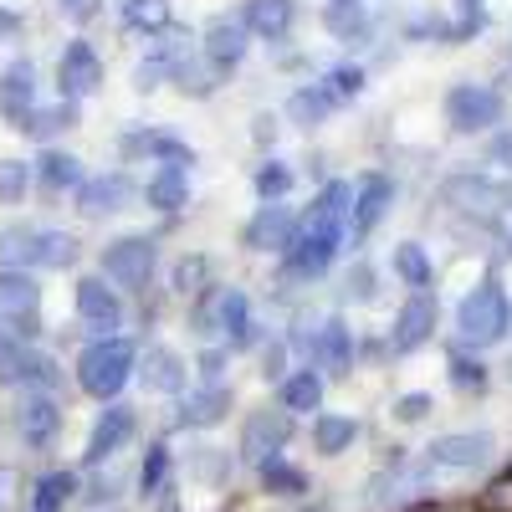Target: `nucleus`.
I'll use <instances>...</instances> for the list:
<instances>
[{"instance_id": "39", "label": "nucleus", "mask_w": 512, "mask_h": 512, "mask_svg": "<svg viewBox=\"0 0 512 512\" xmlns=\"http://www.w3.org/2000/svg\"><path fill=\"white\" fill-rule=\"evenodd\" d=\"M262 482H267V492H282V497H297L308 482H303V472L297 466H287L282 456H272V461H262Z\"/></svg>"}, {"instance_id": "31", "label": "nucleus", "mask_w": 512, "mask_h": 512, "mask_svg": "<svg viewBox=\"0 0 512 512\" xmlns=\"http://www.w3.org/2000/svg\"><path fill=\"white\" fill-rule=\"evenodd\" d=\"M72 123H77V103H67V98H62L57 108H31L16 128H26L31 139H52L57 128H72Z\"/></svg>"}, {"instance_id": "24", "label": "nucleus", "mask_w": 512, "mask_h": 512, "mask_svg": "<svg viewBox=\"0 0 512 512\" xmlns=\"http://www.w3.org/2000/svg\"><path fill=\"white\" fill-rule=\"evenodd\" d=\"M292 26V0H251L246 6V31L267 36V41H282Z\"/></svg>"}, {"instance_id": "42", "label": "nucleus", "mask_w": 512, "mask_h": 512, "mask_svg": "<svg viewBox=\"0 0 512 512\" xmlns=\"http://www.w3.org/2000/svg\"><path fill=\"white\" fill-rule=\"evenodd\" d=\"M287 185H292V169H287V164H277V159H272V164L256 169V195H262L267 205H272L277 195H287Z\"/></svg>"}, {"instance_id": "38", "label": "nucleus", "mask_w": 512, "mask_h": 512, "mask_svg": "<svg viewBox=\"0 0 512 512\" xmlns=\"http://www.w3.org/2000/svg\"><path fill=\"white\" fill-rule=\"evenodd\" d=\"M16 384H36L41 395H52V384H57V364L47 354H21V369H16Z\"/></svg>"}, {"instance_id": "9", "label": "nucleus", "mask_w": 512, "mask_h": 512, "mask_svg": "<svg viewBox=\"0 0 512 512\" xmlns=\"http://www.w3.org/2000/svg\"><path fill=\"white\" fill-rule=\"evenodd\" d=\"M431 333H436V297H431V292H415L410 303L395 313L390 349H395V354H415V349H420Z\"/></svg>"}, {"instance_id": "16", "label": "nucleus", "mask_w": 512, "mask_h": 512, "mask_svg": "<svg viewBox=\"0 0 512 512\" xmlns=\"http://www.w3.org/2000/svg\"><path fill=\"white\" fill-rule=\"evenodd\" d=\"M395 200V185L384 180V175H364L359 190H354V210H349V226L354 231H374L384 221V210H390Z\"/></svg>"}, {"instance_id": "29", "label": "nucleus", "mask_w": 512, "mask_h": 512, "mask_svg": "<svg viewBox=\"0 0 512 512\" xmlns=\"http://www.w3.org/2000/svg\"><path fill=\"white\" fill-rule=\"evenodd\" d=\"M144 384H149V390L175 395L180 384H185V364H180V354H169V349H149V359H144Z\"/></svg>"}, {"instance_id": "48", "label": "nucleus", "mask_w": 512, "mask_h": 512, "mask_svg": "<svg viewBox=\"0 0 512 512\" xmlns=\"http://www.w3.org/2000/svg\"><path fill=\"white\" fill-rule=\"evenodd\" d=\"M62 11H67L72 21H93V16H98V0H62Z\"/></svg>"}, {"instance_id": "22", "label": "nucleus", "mask_w": 512, "mask_h": 512, "mask_svg": "<svg viewBox=\"0 0 512 512\" xmlns=\"http://www.w3.org/2000/svg\"><path fill=\"white\" fill-rule=\"evenodd\" d=\"M205 323H216L236 349H241V344H251V303H246V292L226 287V292L216 297V313H205Z\"/></svg>"}, {"instance_id": "18", "label": "nucleus", "mask_w": 512, "mask_h": 512, "mask_svg": "<svg viewBox=\"0 0 512 512\" xmlns=\"http://www.w3.org/2000/svg\"><path fill=\"white\" fill-rule=\"evenodd\" d=\"M31 108H36V67L31 62H11L6 72H0V113L21 123Z\"/></svg>"}, {"instance_id": "14", "label": "nucleus", "mask_w": 512, "mask_h": 512, "mask_svg": "<svg viewBox=\"0 0 512 512\" xmlns=\"http://www.w3.org/2000/svg\"><path fill=\"white\" fill-rule=\"evenodd\" d=\"M16 425H21L26 446H52V441H57V431H62V410H57V400H52V395L31 390V395H26V405H21V415H16Z\"/></svg>"}, {"instance_id": "49", "label": "nucleus", "mask_w": 512, "mask_h": 512, "mask_svg": "<svg viewBox=\"0 0 512 512\" xmlns=\"http://www.w3.org/2000/svg\"><path fill=\"white\" fill-rule=\"evenodd\" d=\"M221 364H226V354H205V359H200V374H205V384H221Z\"/></svg>"}, {"instance_id": "15", "label": "nucleus", "mask_w": 512, "mask_h": 512, "mask_svg": "<svg viewBox=\"0 0 512 512\" xmlns=\"http://www.w3.org/2000/svg\"><path fill=\"white\" fill-rule=\"evenodd\" d=\"M492 456V436L487 431H461V436H441L431 446V461L436 466H456V472H472Z\"/></svg>"}, {"instance_id": "6", "label": "nucleus", "mask_w": 512, "mask_h": 512, "mask_svg": "<svg viewBox=\"0 0 512 512\" xmlns=\"http://www.w3.org/2000/svg\"><path fill=\"white\" fill-rule=\"evenodd\" d=\"M57 82H62V98L77 103V98H93L98 82H103V62L88 41H67V52L57 62Z\"/></svg>"}, {"instance_id": "21", "label": "nucleus", "mask_w": 512, "mask_h": 512, "mask_svg": "<svg viewBox=\"0 0 512 512\" xmlns=\"http://www.w3.org/2000/svg\"><path fill=\"white\" fill-rule=\"evenodd\" d=\"M128 200V180L123 175H98V180H82L77 185V210L82 216H113V210Z\"/></svg>"}, {"instance_id": "51", "label": "nucleus", "mask_w": 512, "mask_h": 512, "mask_svg": "<svg viewBox=\"0 0 512 512\" xmlns=\"http://www.w3.org/2000/svg\"><path fill=\"white\" fill-rule=\"evenodd\" d=\"M461 11H466V31L482 26V0H461Z\"/></svg>"}, {"instance_id": "30", "label": "nucleus", "mask_w": 512, "mask_h": 512, "mask_svg": "<svg viewBox=\"0 0 512 512\" xmlns=\"http://www.w3.org/2000/svg\"><path fill=\"white\" fill-rule=\"evenodd\" d=\"M72 262H77V241H72L67 231H36V256H31V267L62 272V267H72Z\"/></svg>"}, {"instance_id": "33", "label": "nucleus", "mask_w": 512, "mask_h": 512, "mask_svg": "<svg viewBox=\"0 0 512 512\" xmlns=\"http://www.w3.org/2000/svg\"><path fill=\"white\" fill-rule=\"evenodd\" d=\"M72 492H77V477L72 472H47V477L36 482V492H31V512H62Z\"/></svg>"}, {"instance_id": "25", "label": "nucleus", "mask_w": 512, "mask_h": 512, "mask_svg": "<svg viewBox=\"0 0 512 512\" xmlns=\"http://www.w3.org/2000/svg\"><path fill=\"white\" fill-rule=\"evenodd\" d=\"M36 180L47 185L52 195H57V190H77V185H82V164H77L72 154H62V149H47V154L36 159Z\"/></svg>"}, {"instance_id": "50", "label": "nucleus", "mask_w": 512, "mask_h": 512, "mask_svg": "<svg viewBox=\"0 0 512 512\" xmlns=\"http://www.w3.org/2000/svg\"><path fill=\"white\" fill-rule=\"evenodd\" d=\"M492 159H497V164H507V169H512V134H502V139H497V144H492Z\"/></svg>"}, {"instance_id": "37", "label": "nucleus", "mask_w": 512, "mask_h": 512, "mask_svg": "<svg viewBox=\"0 0 512 512\" xmlns=\"http://www.w3.org/2000/svg\"><path fill=\"white\" fill-rule=\"evenodd\" d=\"M328 108H333V98L323 93V88H303V93H292V103H287V113L303 123V128H313V123H323L328 118Z\"/></svg>"}, {"instance_id": "40", "label": "nucleus", "mask_w": 512, "mask_h": 512, "mask_svg": "<svg viewBox=\"0 0 512 512\" xmlns=\"http://www.w3.org/2000/svg\"><path fill=\"white\" fill-rule=\"evenodd\" d=\"M395 272H400L410 287H425V282H431V262H425V251H420L415 241L395 246Z\"/></svg>"}, {"instance_id": "45", "label": "nucleus", "mask_w": 512, "mask_h": 512, "mask_svg": "<svg viewBox=\"0 0 512 512\" xmlns=\"http://www.w3.org/2000/svg\"><path fill=\"white\" fill-rule=\"evenodd\" d=\"M451 384L461 395H472V390H487V369L472 364V359H451Z\"/></svg>"}, {"instance_id": "47", "label": "nucleus", "mask_w": 512, "mask_h": 512, "mask_svg": "<svg viewBox=\"0 0 512 512\" xmlns=\"http://www.w3.org/2000/svg\"><path fill=\"white\" fill-rule=\"evenodd\" d=\"M395 415L400 420H425V415H431V395H400L395 400Z\"/></svg>"}, {"instance_id": "1", "label": "nucleus", "mask_w": 512, "mask_h": 512, "mask_svg": "<svg viewBox=\"0 0 512 512\" xmlns=\"http://www.w3.org/2000/svg\"><path fill=\"white\" fill-rule=\"evenodd\" d=\"M128 374H134V344L128 338H98L77 359V384L98 400H113L128 384Z\"/></svg>"}, {"instance_id": "26", "label": "nucleus", "mask_w": 512, "mask_h": 512, "mask_svg": "<svg viewBox=\"0 0 512 512\" xmlns=\"http://www.w3.org/2000/svg\"><path fill=\"white\" fill-rule=\"evenodd\" d=\"M144 195H149V205H154V210H180V205H185V195H190L185 169H180V164H164L159 175L149 180V190H144Z\"/></svg>"}, {"instance_id": "32", "label": "nucleus", "mask_w": 512, "mask_h": 512, "mask_svg": "<svg viewBox=\"0 0 512 512\" xmlns=\"http://www.w3.org/2000/svg\"><path fill=\"white\" fill-rule=\"evenodd\" d=\"M354 436H359V425H354L349 415H318V425H313V441H318V451H323V456L349 451V446H354Z\"/></svg>"}, {"instance_id": "4", "label": "nucleus", "mask_w": 512, "mask_h": 512, "mask_svg": "<svg viewBox=\"0 0 512 512\" xmlns=\"http://www.w3.org/2000/svg\"><path fill=\"white\" fill-rule=\"evenodd\" d=\"M103 272H108V282H118V287H144L149 272H154V241H149V236H123V241H113V246L103 251Z\"/></svg>"}, {"instance_id": "5", "label": "nucleus", "mask_w": 512, "mask_h": 512, "mask_svg": "<svg viewBox=\"0 0 512 512\" xmlns=\"http://www.w3.org/2000/svg\"><path fill=\"white\" fill-rule=\"evenodd\" d=\"M441 200L466 210V216H497L502 205H512V190H502V185H492L482 175H451L441 185Z\"/></svg>"}, {"instance_id": "17", "label": "nucleus", "mask_w": 512, "mask_h": 512, "mask_svg": "<svg viewBox=\"0 0 512 512\" xmlns=\"http://www.w3.org/2000/svg\"><path fill=\"white\" fill-rule=\"evenodd\" d=\"M246 21H236V16H221V21H210L205 26V57L216 62L221 72L226 67H236L241 57H246Z\"/></svg>"}, {"instance_id": "11", "label": "nucleus", "mask_w": 512, "mask_h": 512, "mask_svg": "<svg viewBox=\"0 0 512 512\" xmlns=\"http://www.w3.org/2000/svg\"><path fill=\"white\" fill-rule=\"evenodd\" d=\"M128 436H134V410L128 405H108L93 425V436H88V466H103L108 456H118L128 446Z\"/></svg>"}, {"instance_id": "41", "label": "nucleus", "mask_w": 512, "mask_h": 512, "mask_svg": "<svg viewBox=\"0 0 512 512\" xmlns=\"http://www.w3.org/2000/svg\"><path fill=\"white\" fill-rule=\"evenodd\" d=\"M318 88H323L333 103H349V98H359V88H364V72H359V67H333Z\"/></svg>"}, {"instance_id": "36", "label": "nucleus", "mask_w": 512, "mask_h": 512, "mask_svg": "<svg viewBox=\"0 0 512 512\" xmlns=\"http://www.w3.org/2000/svg\"><path fill=\"white\" fill-rule=\"evenodd\" d=\"M123 21L134 31H164L169 26V0H123Z\"/></svg>"}, {"instance_id": "27", "label": "nucleus", "mask_w": 512, "mask_h": 512, "mask_svg": "<svg viewBox=\"0 0 512 512\" xmlns=\"http://www.w3.org/2000/svg\"><path fill=\"white\" fill-rule=\"evenodd\" d=\"M123 149L128 154H154V159H164V164H195V154H190V144H180V139H169V134H128L123 139Z\"/></svg>"}, {"instance_id": "7", "label": "nucleus", "mask_w": 512, "mask_h": 512, "mask_svg": "<svg viewBox=\"0 0 512 512\" xmlns=\"http://www.w3.org/2000/svg\"><path fill=\"white\" fill-rule=\"evenodd\" d=\"M287 436H292V415L287 410H256L246 420V431H241V456L262 466V461H272L287 446Z\"/></svg>"}, {"instance_id": "28", "label": "nucleus", "mask_w": 512, "mask_h": 512, "mask_svg": "<svg viewBox=\"0 0 512 512\" xmlns=\"http://www.w3.org/2000/svg\"><path fill=\"white\" fill-rule=\"evenodd\" d=\"M318 405H323V379H318L313 369L292 374V379L282 384V410H287V415H308V410H318Z\"/></svg>"}, {"instance_id": "13", "label": "nucleus", "mask_w": 512, "mask_h": 512, "mask_svg": "<svg viewBox=\"0 0 512 512\" xmlns=\"http://www.w3.org/2000/svg\"><path fill=\"white\" fill-rule=\"evenodd\" d=\"M292 236H297V221L287 216V205H277V200L256 210L251 226H246V246H256V251H287Z\"/></svg>"}, {"instance_id": "23", "label": "nucleus", "mask_w": 512, "mask_h": 512, "mask_svg": "<svg viewBox=\"0 0 512 512\" xmlns=\"http://www.w3.org/2000/svg\"><path fill=\"white\" fill-rule=\"evenodd\" d=\"M226 410H231V390L226 384H205L180 405V425H216Z\"/></svg>"}, {"instance_id": "19", "label": "nucleus", "mask_w": 512, "mask_h": 512, "mask_svg": "<svg viewBox=\"0 0 512 512\" xmlns=\"http://www.w3.org/2000/svg\"><path fill=\"white\" fill-rule=\"evenodd\" d=\"M349 210H354V190L349 185H328L318 200H313V210H308V231H333V236H344V226H349Z\"/></svg>"}, {"instance_id": "12", "label": "nucleus", "mask_w": 512, "mask_h": 512, "mask_svg": "<svg viewBox=\"0 0 512 512\" xmlns=\"http://www.w3.org/2000/svg\"><path fill=\"white\" fill-rule=\"evenodd\" d=\"M333 251H338V236H333V231L297 226V236H292V246H287V267H292L297 277H318V272H328Z\"/></svg>"}, {"instance_id": "2", "label": "nucleus", "mask_w": 512, "mask_h": 512, "mask_svg": "<svg viewBox=\"0 0 512 512\" xmlns=\"http://www.w3.org/2000/svg\"><path fill=\"white\" fill-rule=\"evenodd\" d=\"M507 323H512V308H507V292L497 282H482L477 292H466L461 308H456L461 338H466V344H477V349L497 344V338L507 333Z\"/></svg>"}, {"instance_id": "35", "label": "nucleus", "mask_w": 512, "mask_h": 512, "mask_svg": "<svg viewBox=\"0 0 512 512\" xmlns=\"http://www.w3.org/2000/svg\"><path fill=\"white\" fill-rule=\"evenodd\" d=\"M36 169L26 159H0V205H21Z\"/></svg>"}, {"instance_id": "44", "label": "nucleus", "mask_w": 512, "mask_h": 512, "mask_svg": "<svg viewBox=\"0 0 512 512\" xmlns=\"http://www.w3.org/2000/svg\"><path fill=\"white\" fill-rule=\"evenodd\" d=\"M164 477H169V451H164V446H149L144 472H139V487L154 497V492H164Z\"/></svg>"}, {"instance_id": "52", "label": "nucleus", "mask_w": 512, "mask_h": 512, "mask_svg": "<svg viewBox=\"0 0 512 512\" xmlns=\"http://www.w3.org/2000/svg\"><path fill=\"white\" fill-rule=\"evenodd\" d=\"M267 374H282V349H267Z\"/></svg>"}, {"instance_id": "20", "label": "nucleus", "mask_w": 512, "mask_h": 512, "mask_svg": "<svg viewBox=\"0 0 512 512\" xmlns=\"http://www.w3.org/2000/svg\"><path fill=\"white\" fill-rule=\"evenodd\" d=\"M308 354H313V364H318V369H328V374H344V369H349V359H354L349 328H344V323H323V328L308 338Z\"/></svg>"}, {"instance_id": "10", "label": "nucleus", "mask_w": 512, "mask_h": 512, "mask_svg": "<svg viewBox=\"0 0 512 512\" xmlns=\"http://www.w3.org/2000/svg\"><path fill=\"white\" fill-rule=\"evenodd\" d=\"M77 318L88 323L98 338H113V328L123 323V308H118V297L103 277H82L77 282Z\"/></svg>"}, {"instance_id": "46", "label": "nucleus", "mask_w": 512, "mask_h": 512, "mask_svg": "<svg viewBox=\"0 0 512 512\" xmlns=\"http://www.w3.org/2000/svg\"><path fill=\"white\" fill-rule=\"evenodd\" d=\"M482 507H487V512H512V477L492 482V487H487V497H482Z\"/></svg>"}, {"instance_id": "43", "label": "nucleus", "mask_w": 512, "mask_h": 512, "mask_svg": "<svg viewBox=\"0 0 512 512\" xmlns=\"http://www.w3.org/2000/svg\"><path fill=\"white\" fill-rule=\"evenodd\" d=\"M205 277H210V256H180V267H175V287H180L185 297H195V292L205 287Z\"/></svg>"}, {"instance_id": "8", "label": "nucleus", "mask_w": 512, "mask_h": 512, "mask_svg": "<svg viewBox=\"0 0 512 512\" xmlns=\"http://www.w3.org/2000/svg\"><path fill=\"white\" fill-rule=\"evenodd\" d=\"M36 303H41V287L26 272H0V318H6L21 338L36 333Z\"/></svg>"}, {"instance_id": "3", "label": "nucleus", "mask_w": 512, "mask_h": 512, "mask_svg": "<svg viewBox=\"0 0 512 512\" xmlns=\"http://www.w3.org/2000/svg\"><path fill=\"white\" fill-rule=\"evenodd\" d=\"M446 118L456 134H482V128H492L502 118V98L492 88H482V82H461L446 98Z\"/></svg>"}, {"instance_id": "34", "label": "nucleus", "mask_w": 512, "mask_h": 512, "mask_svg": "<svg viewBox=\"0 0 512 512\" xmlns=\"http://www.w3.org/2000/svg\"><path fill=\"white\" fill-rule=\"evenodd\" d=\"M31 256H36V231H26V226L0 231V272H21V267H31Z\"/></svg>"}]
</instances>
